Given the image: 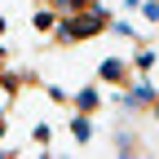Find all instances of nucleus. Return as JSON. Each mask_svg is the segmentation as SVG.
<instances>
[{
    "mask_svg": "<svg viewBox=\"0 0 159 159\" xmlns=\"http://www.w3.org/2000/svg\"><path fill=\"white\" fill-rule=\"evenodd\" d=\"M97 75H102L106 84H128V66H124V62H115V57H106V62L97 66Z\"/></svg>",
    "mask_w": 159,
    "mask_h": 159,
    "instance_id": "obj_2",
    "label": "nucleus"
},
{
    "mask_svg": "<svg viewBox=\"0 0 159 159\" xmlns=\"http://www.w3.org/2000/svg\"><path fill=\"white\" fill-rule=\"evenodd\" d=\"M102 27H106V13L102 9H89L84 18H66L62 22V40H84V35L102 31Z\"/></svg>",
    "mask_w": 159,
    "mask_h": 159,
    "instance_id": "obj_1",
    "label": "nucleus"
},
{
    "mask_svg": "<svg viewBox=\"0 0 159 159\" xmlns=\"http://www.w3.org/2000/svg\"><path fill=\"white\" fill-rule=\"evenodd\" d=\"M133 66H137V71H150V66H155V53H150V49L133 53Z\"/></svg>",
    "mask_w": 159,
    "mask_h": 159,
    "instance_id": "obj_6",
    "label": "nucleus"
},
{
    "mask_svg": "<svg viewBox=\"0 0 159 159\" xmlns=\"http://www.w3.org/2000/svg\"><path fill=\"white\" fill-rule=\"evenodd\" d=\"M35 27L49 31V27H53V9H40V13H35Z\"/></svg>",
    "mask_w": 159,
    "mask_h": 159,
    "instance_id": "obj_8",
    "label": "nucleus"
},
{
    "mask_svg": "<svg viewBox=\"0 0 159 159\" xmlns=\"http://www.w3.org/2000/svg\"><path fill=\"white\" fill-rule=\"evenodd\" d=\"M137 5H142V18H146V22H159V0H137Z\"/></svg>",
    "mask_w": 159,
    "mask_h": 159,
    "instance_id": "obj_7",
    "label": "nucleus"
},
{
    "mask_svg": "<svg viewBox=\"0 0 159 159\" xmlns=\"http://www.w3.org/2000/svg\"><path fill=\"white\" fill-rule=\"evenodd\" d=\"M71 133H75V142H89V137H93V124H89V115H75V119H71Z\"/></svg>",
    "mask_w": 159,
    "mask_h": 159,
    "instance_id": "obj_4",
    "label": "nucleus"
},
{
    "mask_svg": "<svg viewBox=\"0 0 159 159\" xmlns=\"http://www.w3.org/2000/svg\"><path fill=\"white\" fill-rule=\"evenodd\" d=\"M124 102H128L133 111H142V106H150V102H155V89H150V80H146V84H133Z\"/></svg>",
    "mask_w": 159,
    "mask_h": 159,
    "instance_id": "obj_3",
    "label": "nucleus"
},
{
    "mask_svg": "<svg viewBox=\"0 0 159 159\" xmlns=\"http://www.w3.org/2000/svg\"><path fill=\"white\" fill-rule=\"evenodd\" d=\"M150 106H155V115H159V102H150Z\"/></svg>",
    "mask_w": 159,
    "mask_h": 159,
    "instance_id": "obj_9",
    "label": "nucleus"
},
{
    "mask_svg": "<svg viewBox=\"0 0 159 159\" xmlns=\"http://www.w3.org/2000/svg\"><path fill=\"white\" fill-rule=\"evenodd\" d=\"M75 106H80V111L89 115V111L97 106V89H80V93H75Z\"/></svg>",
    "mask_w": 159,
    "mask_h": 159,
    "instance_id": "obj_5",
    "label": "nucleus"
}]
</instances>
